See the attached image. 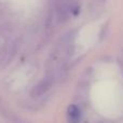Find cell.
Instances as JSON below:
<instances>
[{"label":"cell","instance_id":"2","mask_svg":"<svg viewBox=\"0 0 123 123\" xmlns=\"http://www.w3.org/2000/svg\"><path fill=\"white\" fill-rule=\"evenodd\" d=\"M67 118L69 123H80L81 121V110L76 105H70L68 107Z\"/></svg>","mask_w":123,"mask_h":123},{"label":"cell","instance_id":"1","mask_svg":"<svg viewBox=\"0 0 123 123\" xmlns=\"http://www.w3.org/2000/svg\"><path fill=\"white\" fill-rule=\"evenodd\" d=\"M52 84H53V82H52V80L50 78H45V79H43V80L39 81L31 89V91H30V96H31V97H40V96L44 95L52 87Z\"/></svg>","mask_w":123,"mask_h":123}]
</instances>
